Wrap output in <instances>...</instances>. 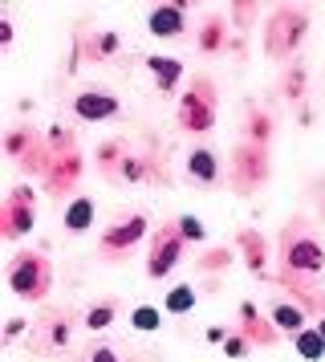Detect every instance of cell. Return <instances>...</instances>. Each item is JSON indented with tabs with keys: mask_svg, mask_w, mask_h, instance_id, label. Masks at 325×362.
Returning a JSON list of instances; mask_svg holds the SVG:
<instances>
[{
	"mask_svg": "<svg viewBox=\"0 0 325 362\" xmlns=\"http://www.w3.org/2000/svg\"><path fill=\"white\" fill-rule=\"evenodd\" d=\"M143 220H138V216H134V220H126V224H122V228H110L106 232V245L110 248H122V245H134V240H138V236H143Z\"/></svg>",
	"mask_w": 325,
	"mask_h": 362,
	"instance_id": "10",
	"label": "cell"
},
{
	"mask_svg": "<svg viewBox=\"0 0 325 362\" xmlns=\"http://www.w3.org/2000/svg\"><path fill=\"white\" fill-rule=\"evenodd\" d=\"M130 322H134V326H138V329H159V326H162V313L155 310V305H138V310H134V317H130Z\"/></svg>",
	"mask_w": 325,
	"mask_h": 362,
	"instance_id": "14",
	"label": "cell"
},
{
	"mask_svg": "<svg viewBox=\"0 0 325 362\" xmlns=\"http://www.w3.org/2000/svg\"><path fill=\"white\" fill-rule=\"evenodd\" d=\"M224 354H228V358H244V354H248V350H244V338H228Z\"/></svg>",
	"mask_w": 325,
	"mask_h": 362,
	"instance_id": "18",
	"label": "cell"
},
{
	"mask_svg": "<svg viewBox=\"0 0 325 362\" xmlns=\"http://www.w3.org/2000/svg\"><path fill=\"white\" fill-rule=\"evenodd\" d=\"M73 110H78V118H90V122H98V118H110L114 110H118V102H114L110 94H78Z\"/></svg>",
	"mask_w": 325,
	"mask_h": 362,
	"instance_id": "6",
	"label": "cell"
},
{
	"mask_svg": "<svg viewBox=\"0 0 325 362\" xmlns=\"http://www.w3.org/2000/svg\"><path fill=\"white\" fill-rule=\"evenodd\" d=\"M289 264H292V269H309V273L325 269V252H321V245H313V240H297V245L289 248Z\"/></svg>",
	"mask_w": 325,
	"mask_h": 362,
	"instance_id": "7",
	"label": "cell"
},
{
	"mask_svg": "<svg viewBox=\"0 0 325 362\" xmlns=\"http://www.w3.org/2000/svg\"><path fill=\"white\" fill-rule=\"evenodd\" d=\"M94 362H114V354H110V350H98V354H94Z\"/></svg>",
	"mask_w": 325,
	"mask_h": 362,
	"instance_id": "23",
	"label": "cell"
},
{
	"mask_svg": "<svg viewBox=\"0 0 325 362\" xmlns=\"http://www.w3.org/2000/svg\"><path fill=\"white\" fill-rule=\"evenodd\" d=\"M187 171H191L195 180H203V183H215V175H220L211 151H191V155H187Z\"/></svg>",
	"mask_w": 325,
	"mask_h": 362,
	"instance_id": "8",
	"label": "cell"
},
{
	"mask_svg": "<svg viewBox=\"0 0 325 362\" xmlns=\"http://www.w3.org/2000/svg\"><path fill=\"white\" fill-rule=\"evenodd\" d=\"M122 171H126V180H138V175H143V167L134 163V159H126V167H122Z\"/></svg>",
	"mask_w": 325,
	"mask_h": 362,
	"instance_id": "21",
	"label": "cell"
},
{
	"mask_svg": "<svg viewBox=\"0 0 325 362\" xmlns=\"http://www.w3.org/2000/svg\"><path fill=\"white\" fill-rule=\"evenodd\" d=\"M179 232H183L187 240H199V236H203V224H199L195 216H183V224H179Z\"/></svg>",
	"mask_w": 325,
	"mask_h": 362,
	"instance_id": "17",
	"label": "cell"
},
{
	"mask_svg": "<svg viewBox=\"0 0 325 362\" xmlns=\"http://www.w3.org/2000/svg\"><path fill=\"white\" fill-rule=\"evenodd\" d=\"M146 66L155 74L159 90H171V86L179 82V62H171V57H146Z\"/></svg>",
	"mask_w": 325,
	"mask_h": 362,
	"instance_id": "9",
	"label": "cell"
},
{
	"mask_svg": "<svg viewBox=\"0 0 325 362\" xmlns=\"http://www.w3.org/2000/svg\"><path fill=\"white\" fill-rule=\"evenodd\" d=\"M13 41V29H8V21H0V45H8Z\"/></svg>",
	"mask_w": 325,
	"mask_h": 362,
	"instance_id": "22",
	"label": "cell"
},
{
	"mask_svg": "<svg viewBox=\"0 0 325 362\" xmlns=\"http://www.w3.org/2000/svg\"><path fill=\"white\" fill-rule=\"evenodd\" d=\"M305 37V17L301 13H289V8H280L276 13V21L268 25V53H289L297 41Z\"/></svg>",
	"mask_w": 325,
	"mask_h": 362,
	"instance_id": "2",
	"label": "cell"
},
{
	"mask_svg": "<svg viewBox=\"0 0 325 362\" xmlns=\"http://www.w3.org/2000/svg\"><path fill=\"white\" fill-rule=\"evenodd\" d=\"M98 49H102V53H114V49H118V37H110V33L98 37Z\"/></svg>",
	"mask_w": 325,
	"mask_h": 362,
	"instance_id": "20",
	"label": "cell"
},
{
	"mask_svg": "<svg viewBox=\"0 0 325 362\" xmlns=\"http://www.w3.org/2000/svg\"><path fill=\"white\" fill-rule=\"evenodd\" d=\"M8 281H13V293L16 297H45V289H49V264L41 261V257H16Z\"/></svg>",
	"mask_w": 325,
	"mask_h": 362,
	"instance_id": "1",
	"label": "cell"
},
{
	"mask_svg": "<svg viewBox=\"0 0 325 362\" xmlns=\"http://www.w3.org/2000/svg\"><path fill=\"white\" fill-rule=\"evenodd\" d=\"M150 33L155 37H179L183 33V4H162L150 13Z\"/></svg>",
	"mask_w": 325,
	"mask_h": 362,
	"instance_id": "5",
	"label": "cell"
},
{
	"mask_svg": "<svg viewBox=\"0 0 325 362\" xmlns=\"http://www.w3.org/2000/svg\"><path fill=\"white\" fill-rule=\"evenodd\" d=\"M195 305V289L191 285H183V289H175V293L167 297V313H187Z\"/></svg>",
	"mask_w": 325,
	"mask_h": 362,
	"instance_id": "13",
	"label": "cell"
},
{
	"mask_svg": "<svg viewBox=\"0 0 325 362\" xmlns=\"http://www.w3.org/2000/svg\"><path fill=\"white\" fill-rule=\"evenodd\" d=\"M317 334H321V338H325V322H321V326H317Z\"/></svg>",
	"mask_w": 325,
	"mask_h": 362,
	"instance_id": "24",
	"label": "cell"
},
{
	"mask_svg": "<svg viewBox=\"0 0 325 362\" xmlns=\"http://www.w3.org/2000/svg\"><path fill=\"white\" fill-rule=\"evenodd\" d=\"M215 41H220V25L211 21V25H208V33H203V45H208V49H215Z\"/></svg>",
	"mask_w": 325,
	"mask_h": 362,
	"instance_id": "19",
	"label": "cell"
},
{
	"mask_svg": "<svg viewBox=\"0 0 325 362\" xmlns=\"http://www.w3.org/2000/svg\"><path fill=\"white\" fill-rule=\"evenodd\" d=\"M273 322L280 329H301V310L297 305H276L273 310Z\"/></svg>",
	"mask_w": 325,
	"mask_h": 362,
	"instance_id": "15",
	"label": "cell"
},
{
	"mask_svg": "<svg viewBox=\"0 0 325 362\" xmlns=\"http://www.w3.org/2000/svg\"><path fill=\"white\" fill-rule=\"evenodd\" d=\"M85 322H90V329H106V326L114 322V305H94Z\"/></svg>",
	"mask_w": 325,
	"mask_h": 362,
	"instance_id": "16",
	"label": "cell"
},
{
	"mask_svg": "<svg viewBox=\"0 0 325 362\" xmlns=\"http://www.w3.org/2000/svg\"><path fill=\"white\" fill-rule=\"evenodd\" d=\"M179 122L187 127V131H208L211 122H215V110H211V94L208 90H199V94H187L183 106H179Z\"/></svg>",
	"mask_w": 325,
	"mask_h": 362,
	"instance_id": "3",
	"label": "cell"
},
{
	"mask_svg": "<svg viewBox=\"0 0 325 362\" xmlns=\"http://www.w3.org/2000/svg\"><path fill=\"white\" fill-rule=\"evenodd\" d=\"M179 236L175 232H159L155 236V257H150V277H162V273H171V264L179 261Z\"/></svg>",
	"mask_w": 325,
	"mask_h": 362,
	"instance_id": "4",
	"label": "cell"
},
{
	"mask_svg": "<svg viewBox=\"0 0 325 362\" xmlns=\"http://www.w3.org/2000/svg\"><path fill=\"white\" fill-rule=\"evenodd\" d=\"M90 220H94V204H90V199H73V208L65 212V224H69L73 232H85Z\"/></svg>",
	"mask_w": 325,
	"mask_h": 362,
	"instance_id": "11",
	"label": "cell"
},
{
	"mask_svg": "<svg viewBox=\"0 0 325 362\" xmlns=\"http://www.w3.org/2000/svg\"><path fill=\"white\" fill-rule=\"evenodd\" d=\"M297 350H301V358L317 362L325 354V338L321 334H297Z\"/></svg>",
	"mask_w": 325,
	"mask_h": 362,
	"instance_id": "12",
	"label": "cell"
}]
</instances>
